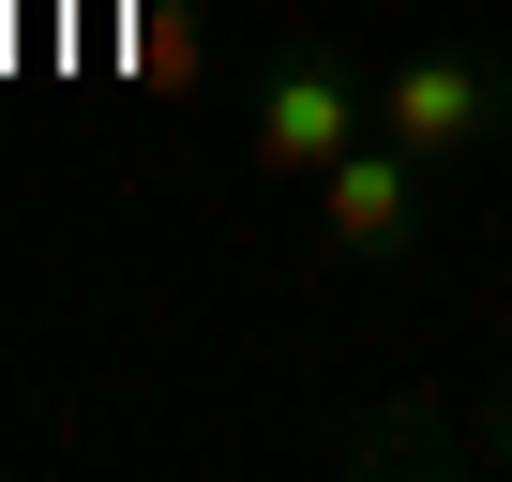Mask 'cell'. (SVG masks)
Returning <instances> with one entry per match:
<instances>
[{"label":"cell","instance_id":"2","mask_svg":"<svg viewBox=\"0 0 512 482\" xmlns=\"http://www.w3.org/2000/svg\"><path fill=\"white\" fill-rule=\"evenodd\" d=\"M377 136L422 151V166H467V151L512 136V76H497L482 46H407V61L377 76Z\"/></svg>","mask_w":512,"mask_h":482},{"label":"cell","instance_id":"4","mask_svg":"<svg viewBox=\"0 0 512 482\" xmlns=\"http://www.w3.org/2000/svg\"><path fill=\"white\" fill-rule=\"evenodd\" d=\"M467 467H512V392H497V407L467 422Z\"/></svg>","mask_w":512,"mask_h":482},{"label":"cell","instance_id":"1","mask_svg":"<svg viewBox=\"0 0 512 482\" xmlns=\"http://www.w3.org/2000/svg\"><path fill=\"white\" fill-rule=\"evenodd\" d=\"M377 136V76H347L332 46H272L241 76V151H256V181H302L317 196V166H347Z\"/></svg>","mask_w":512,"mask_h":482},{"label":"cell","instance_id":"3","mask_svg":"<svg viewBox=\"0 0 512 482\" xmlns=\"http://www.w3.org/2000/svg\"><path fill=\"white\" fill-rule=\"evenodd\" d=\"M422 151H392V136H362L347 166H317V241L332 257H362V272H392L407 241H422Z\"/></svg>","mask_w":512,"mask_h":482}]
</instances>
